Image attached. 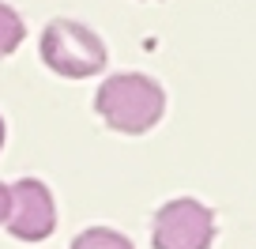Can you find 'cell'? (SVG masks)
<instances>
[{"label": "cell", "mask_w": 256, "mask_h": 249, "mask_svg": "<svg viewBox=\"0 0 256 249\" xmlns=\"http://www.w3.org/2000/svg\"><path fill=\"white\" fill-rule=\"evenodd\" d=\"M8 211H12V189L0 185V223H8Z\"/></svg>", "instance_id": "52a82bcc"}, {"label": "cell", "mask_w": 256, "mask_h": 249, "mask_svg": "<svg viewBox=\"0 0 256 249\" xmlns=\"http://www.w3.org/2000/svg\"><path fill=\"white\" fill-rule=\"evenodd\" d=\"M94 110L102 113V121L117 132H147L151 125H158L162 110H166V95L151 76L128 72V76H110L98 87Z\"/></svg>", "instance_id": "6da1fadb"}, {"label": "cell", "mask_w": 256, "mask_h": 249, "mask_svg": "<svg viewBox=\"0 0 256 249\" xmlns=\"http://www.w3.org/2000/svg\"><path fill=\"white\" fill-rule=\"evenodd\" d=\"M4 226L23 241H42L53 234L56 208H53L49 189L38 177H23V181L12 185V211H8V223Z\"/></svg>", "instance_id": "277c9868"}, {"label": "cell", "mask_w": 256, "mask_h": 249, "mask_svg": "<svg viewBox=\"0 0 256 249\" xmlns=\"http://www.w3.org/2000/svg\"><path fill=\"white\" fill-rule=\"evenodd\" d=\"M72 249H132V241L120 230H110V226H90L72 241Z\"/></svg>", "instance_id": "8992f818"}, {"label": "cell", "mask_w": 256, "mask_h": 249, "mask_svg": "<svg viewBox=\"0 0 256 249\" xmlns=\"http://www.w3.org/2000/svg\"><path fill=\"white\" fill-rule=\"evenodd\" d=\"M0 144H4V121H0Z\"/></svg>", "instance_id": "ba28073f"}, {"label": "cell", "mask_w": 256, "mask_h": 249, "mask_svg": "<svg viewBox=\"0 0 256 249\" xmlns=\"http://www.w3.org/2000/svg\"><path fill=\"white\" fill-rule=\"evenodd\" d=\"M42 61L68 80H83L106 68V46L76 19H53L42 34Z\"/></svg>", "instance_id": "7a4b0ae2"}, {"label": "cell", "mask_w": 256, "mask_h": 249, "mask_svg": "<svg viewBox=\"0 0 256 249\" xmlns=\"http://www.w3.org/2000/svg\"><path fill=\"white\" fill-rule=\"evenodd\" d=\"M23 34H26V27H23V19H19V12L0 0V57L16 53L19 42H23Z\"/></svg>", "instance_id": "5b68a950"}, {"label": "cell", "mask_w": 256, "mask_h": 249, "mask_svg": "<svg viewBox=\"0 0 256 249\" xmlns=\"http://www.w3.org/2000/svg\"><path fill=\"white\" fill-rule=\"evenodd\" d=\"M211 238L215 215L192 196L162 204L154 215V249H211Z\"/></svg>", "instance_id": "3957f363"}]
</instances>
